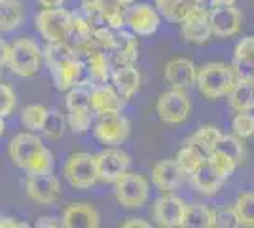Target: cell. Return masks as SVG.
<instances>
[{
	"label": "cell",
	"mask_w": 254,
	"mask_h": 228,
	"mask_svg": "<svg viewBox=\"0 0 254 228\" xmlns=\"http://www.w3.org/2000/svg\"><path fill=\"white\" fill-rule=\"evenodd\" d=\"M44 59L52 73L53 84L59 91H66L82 82L84 61L66 42H48L42 50Z\"/></svg>",
	"instance_id": "obj_1"
},
{
	"label": "cell",
	"mask_w": 254,
	"mask_h": 228,
	"mask_svg": "<svg viewBox=\"0 0 254 228\" xmlns=\"http://www.w3.org/2000/svg\"><path fill=\"white\" fill-rule=\"evenodd\" d=\"M10 160L27 175L52 173L53 156L50 149L31 131L15 135L8 147Z\"/></svg>",
	"instance_id": "obj_2"
},
{
	"label": "cell",
	"mask_w": 254,
	"mask_h": 228,
	"mask_svg": "<svg viewBox=\"0 0 254 228\" xmlns=\"http://www.w3.org/2000/svg\"><path fill=\"white\" fill-rule=\"evenodd\" d=\"M235 80H237V76H235L232 65L212 61V63H205L197 69L195 86L203 99L216 101V99H224L230 93Z\"/></svg>",
	"instance_id": "obj_3"
},
{
	"label": "cell",
	"mask_w": 254,
	"mask_h": 228,
	"mask_svg": "<svg viewBox=\"0 0 254 228\" xmlns=\"http://www.w3.org/2000/svg\"><path fill=\"white\" fill-rule=\"evenodd\" d=\"M93 84H76L70 89H66V122L68 128L72 130L76 135H84L91 128V118L95 116L91 110V103H89V91H91Z\"/></svg>",
	"instance_id": "obj_4"
},
{
	"label": "cell",
	"mask_w": 254,
	"mask_h": 228,
	"mask_svg": "<svg viewBox=\"0 0 254 228\" xmlns=\"http://www.w3.org/2000/svg\"><path fill=\"white\" fill-rule=\"evenodd\" d=\"M42 59V48L32 38H19L10 46L8 67L13 75L21 76V78H31L40 71Z\"/></svg>",
	"instance_id": "obj_5"
},
{
	"label": "cell",
	"mask_w": 254,
	"mask_h": 228,
	"mask_svg": "<svg viewBox=\"0 0 254 228\" xmlns=\"http://www.w3.org/2000/svg\"><path fill=\"white\" fill-rule=\"evenodd\" d=\"M114 196L122 207L138 209L144 206L150 198L148 179L137 171H126L114 183Z\"/></svg>",
	"instance_id": "obj_6"
},
{
	"label": "cell",
	"mask_w": 254,
	"mask_h": 228,
	"mask_svg": "<svg viewBox=\"0 0 254 228\" xmlns=\"http://www.w3.org/2000/svg\"><path fill=\"white\" fill-rule=\"evenodd\" d=\"M64 181L76 190H89L99 183L95 156L89 152H76L68 156L63 167Z\"/></svg>",
	"instance_id": "obj_7"
},
{
	"label": "cell",
	"mask_w": 254,
	"mask_h": 228,
	"mask_svg": "<svg viewBox=\"0 0 254 228\" xmlns=\"http://www.w3.org/2000/svg\"><path fill=\"white\" fill-rule=\"evenodd\" d=\"M191 112V101L186 89L171 87L163 91L156 101V114L167 126H180L184 124Z\"/></svg>",
	"instance_id": "obj_8"
},
{
	"label": "cell",
	"mask_w": 254,
	"mask_h": 228,
	"mask_svg": "<svg viewBox=\"0 0 254 228\" xmlns=\"http://www.w3.org/2000/svg\"><path fill=\"white\" fill-rule=\"evenodd\" d=\"M72 25V11L66 8H44L36 15V29L46 42H66Z\"/></svg>",
	"instance_id": "obj_9"
},
{
	"label": "cell",
	"mask_w": 254,
	"mask_h": 228,
	"mask_svg": "<svg viewBox=\"0 0 254 228\" xmlns=\"http://www.w3.org/2000/svg\"><path fill=\"white\" fill-rule=\"evenodd\" d=\"M131 135V122L122 112H110L97 116L93 124V137L105 147H120Z\"/></svg>",
	"instance_id": "obj_10"
},
{
	"label": "cell",
	"mask_w": 254,
	"mask_h": 228,
	"mask_svg": "<svg viewBox=\"0 0 254 228\" xmlns=\"http://www.w3.org/2000/svg\"><path fill=\"white\" fill-rule=\"evenodd\" d=\"M97 177L99 183L114 185L122 175L131 167V156L127 152L120 151L116 147H106L105 151L95 154Z\"/></svg>",
	"instance_id": "obj_11"
},
{
	"label": "cell",
	"mask_w": 254,
	"mask_h": 228,
	"mask_svg": "<svg viewBox=\"0 0 254 228\" xmlns=\"http://www.w3.org/2000/svg\"><path fill=\"white\" fill-rule=\"evenodd\" d=\"M179 25L184 42L193 44V46H203L212 38L209 10L203 8V6H193Z\"/></svg>",
	"instance_id": "obj_12"
},
{
	"label": "cell",
	"mask_w": 254,
	"mask_h": 228,
	"mask_svg": "<svg viewBox=\"0 0 254 228\" xmlns=\"http://www.w3.org/2000/svg\"><path fill=\"white\" fill-rule=\"evenodd\" d=\"M186 202L175 196L173 192L161 194L152 206V219L156 221V225L163 228H175L182 227L184 213H186Z\"/></svg>",
	"instance_id": "obj_13"
},
{
	"label": "cell",
	"mask_w": 254,
	"mask_h": 228,
	"mask_svg": "<svg viewBox=\"0 0 254 228\" xmlns=\"http://www.w3.org/2000/svg\"><path fill=\"white\" fill-rule=\"evenodd\" d=\"M25 190L29 200L40 206H53L61 198V183L52 173L27 175Z\"/></svg>",
	"instance_id": "obj_14"
},
{
	"label": "cell",
	"mask_w": 254,
	"mask_h": 228,
	"mask_svg": "<svg viewBox=\"0 0 254 228\" xmlns=\"http://www.w3.org/2000/svg\"><path fill=\"white\" fill-rule=\"evenodd\" d=\"M209 23H211L212 36L216 38H232L241 33L243 27V13L232 6H212L209 10Z\"/></svg>",
	"instance_id": "obj_15"
},
{
	"label": "cell",
	"mask_w": 254,
	"mask_h": 228,
	"mask_svg": "<svg viewBox=\"0 0 254 228\" xmlns=\"http://www.w3.org/2000/svg\"><path fill=\"white\" fill-rule=\"evenodd\" d=\"M126 25L137 36H152L158 33L159 25H161V13L156 6L133 4L131 8H127Z\"/></svg>",
	"instance_id": "obj_16"
},
{
	"label": "cell",
	"mask_w": 254,
	"mask_h": 228,
	"mask_svg": "<svg viewBox=\"0 0 254 228\" xmlns=\"http://www.w3.org/2000/svg\"><path fill=\"white\" fill-rule=\"evenodd\" d=\"M108 57H110L112 69L124 65H135V61L138 59L137 34H133L131 31L127 33L124 29L114 31V40H112V46L108 48Z\"/></svg>",
	"instance_id": "obj_17"
},
{
	"label": "cell",
	"mask_w": 254,
	"mask_h": 228,
	"mask_svg": "<svg viewBox=\"0 0 254 228\" xmlns=\"http://www.w3.org/2000/svg\"><path fill=\"white\" fill-rule=\"evenodd\" d=\"M163 78L171 87L177 89H188L195 86V78H197V67L188 57H175L165 63L163 69Z\"/></svg>",
	"instance_id": "obj_18"
},
{
	"label": "cell",
	"mask_w": 254,
	"mask_h": 228,
	"mask_svg": "<svg viewBox=\"0 0 254 228\" xmlns=\"http://www.w3.org/2000/svg\"><path fill=\"white\" fill-rule=\"evenodd\" d=\"M184 177H186V173L182 171V167L177 163L175 158H171V160H159L152 167V183L163 194L179 190L180 185L184 183Z\"/></svg>",
	"instance_id": "obj_19"
},
{
	"label": "cell",
	"mask_w": 254,
	"mask_h": 228,
	"mask_svg": "<svg viewBox=\"0 0 254 228\" xmlns=\"http://www.w3.org/2000/svg\"><path fill=\"white\" fill-rule=\"evenodd\" d=\"M101 225V215L87 202H74L63 209L61 227L64 228H97Z\"/></svg>",
	"instance_id": "obj_20"
},
{
	"label": "cell",
	"mask_w": 254,
	"mask_h": 228,
	"mask_svg": "<svg viewBox=\"0 0 254 228\" xmlns=\"http://www.w3.org/2000/svg\"><path fill=\"white\" fill-rule=\"evenodd\" d=\"M89 103L91 110L95 116L110 114V112H122L126 99L118 93L114 86H106V84H93L89 91Z\"/></svg>",
	"instance_id": "obj_21"
},
{
	"label": "cell",
	"mask_w": 254,
	"mask_h": 228,
	"mask_svg": "<svg viewBox=\"0 0 254 228\" xmlns=\"http://www.w3.org/2000/svg\"><path fill=\"white\" fill-rule=\"evenodd\" d=\"M112 86L122 97L131 99L135 97L140 91V84H142V76L138 73V69L135 65H124V67H114L112 69Z\"/></svg>",
	"instance_id": "obj_22"
},
{
	"label": "cell",
	"mask_w": 254,
	"mask_h": 228,
	"mask_svg": "<svg viewBox=\"0 0 254 228\" xmlns=\"http://www.w3.org/2000/svg\"><path fill=\"white\" fill-rule=\"evenodd\" d=\"M190 179H191L193 188L203 196L218 194V190H220L222 185L226 183V179L214 169V165H212L209 160H205L195 171H191Z\"/></svg>",
	"instance_id": "obj_23"
},
{
	"label": "cell",
	"mask_w": 254,
	"mask_h": 228,
	"mask_svg": "<svg viewBox=\"0 0 254 228\" xmlns=\"http://www.w3.org/2000/svg\"><path fill=\"white\" fill-rule=\"evenodd\" d=\"M226 101L233 112H251L254 109V78L237 76L230 93L226 95Z\"/></svg>",
	"instance_id": "obj_24"
},
{
	"label": "cell",
	"mask_w": 254,
	"mask_h": 228,
	"mask_svg": "<svg viewBox=\"0 0 254 228\" xmlns=\"http://www.w3.org/2000/svg\"><path fill=\"white\" fill-rule=\"evenodd\" d=\"M232 69L239 78H254V34H249L235 44Z\"/></svg>",
	"instance_id": "obj_25"
},
{
	"label": "cell",
	"mask_w": 254,
	"mask_h": 228,
	"mask_svg": "<svg viewBox=\"0 0 254 228\" xmlns=\"http://www.w3.org/2000/svg\"><path fill=\"white\" fill-rule=\"evenodd\" d=\"M82 61H84V71H87L89 78L95 84H106L110 80L112 63H110L108 52H105V50H91L89 54L82 55Z\"/></svg>",
	"instance_id": "obj_26"
},
{
	"label": "cell",
	"mask_w": 254,
	"mask_h": 228,
	"mask_svg": "<svg viewBox=\"0 0 254 228\" xmlns=\"http://www.w3.org/2000/svg\"><path fill=\"white\" fill-rule=\"evenodd\" d=\"M25 21V10L19 0H0V33L19 29Z\"/></svg>",
	"instance_id": "obj_27"
},
{
	"label": "cell",
	"mask_w": 254,
	"mask_h": 228,
	"mask_svg": "<svg viewBox=\"0 0 254 228\" xmlns=\"http://www.w3.org/2000/svg\"><path fill=\"white\" fill-rule=\"evenodd\" d=\"M182 227L186 228H212L216 227L214 221V209L207 204H191L186 206Z\"/></svg>",
	"instance_id": "obj_28"
},
{
	"label": "cell",
	"mask_w": 254,
	"mask_h": 228,
	"mask_svg": "<svg viewBox=\"0 0 254 228\" xmlns=\"http://www.w3.org/2000/svg\"><path fill=\"white\" fill-rule=\"evenodd\" d=\"M220 137H222V131L218 130L216 126H212V124H203V126H199V128L186 139V143H190V145H193V147H197L203 154L209 156V154L216 149V145H218V141H220Z\"/></svg>",
	"instance_id": "obj_29"
},
{
	"label": "cell",
	"mask_w": 254,
	"mask_h": 228,
	"mask_svg": "<svg viewBox=\"0 0 254 228\" xmlns=\"http://www.w3.org/2000/svg\"><path fill=\"white\" fill-rule=\"evenodd\" d=\"M101 8V21L110 29H124L126 27L127 8L120 0H97Z\"/></svg>",
	"instance_id": "obj_30"
},
{
	"label": "cell",
	"mask_w": 254,
	"mask_h": 228,
	"mask_svg": "<svg viewBox=\"0 0 254 228\" xmlns=\"http://www.w3.org/2000/svg\"><path fill=\"white\" fill-rule=\"evenodd\" d=\"M154 6L165 19L180 23L193 6H201V4H191L190 0H154Z\"/></svg>",
	"instance_id": "obj_31"
},
{
	"label": "cell",
	"mask_w": 254,
	"mask_h": 228,
	"mask_svg": "<svg viewBox=\"0 0 254 228\" xmlns=\"http://www.w3.org/2000/svg\"><path fill=\"white\" fill-rule=\"evenodd\" d=\"M175 160H177V163L182 167L184 173L190 175L191 171H195V169L207 160V154H203L197 147H193V145H190V143H184L179 151H177Z\"/></svg>",
	"instance_id": "obj_32"
},
{
	"label": "cell",
	"mask_w": 254,
	"mask_h": 228,
	"mask_svg": "<svg viewBox=\"0 0 254 228\" xmlns=\"http://www.w3.org/2000/svg\"><path fill=\"white\" fill-rule=\"evenodd\" d=\"M233 207L239 217V227L254 228V192H241L235 198Z\"/></svg>",
	"instance_id": "obj_33"
},
{
	"label": "cell",
	"mask_w": 254,
	"mask_h": 228,
	"mask_svg": "<svg viewBox=\"0 0 254 228\" xmlns=\"http://www.w3.org/2000/svg\"><path fill=\"white\" fill-rule=\"evenodd\" d=\"M216 151L228 154V156H230L237 165H239V163H243L245 156H247L243 139H239V137H237V135H233V133L232 135H224L222 133L220 141H218V145H216Z\"/></svg>",
	"instance_id": "obj_34"
},
{
	"label": "cell",
	"mask_w": 254,
	"mask_h": 228,
	"mask_svg": "<svg viewBox=\"0 0 254 228\" xmlns=\"http://www.w3.org/2000/svg\"><path fill=\"white\" fill-rule=\"evenodd\" d=\"M66 126H68V122L64 118V114H61L59 110L55 109H50L48 116H46V122L42 126V133L48 139H61L64 135Z\"/></svg>",
	"instance_id": "obj_35"
},
{
	"label": "cell",
	"mask_w": 254,
	"mask_h": 228,
	"mask_svg": "<svg viewBox=\"0 0 254 228\" xmlns=\"http://www.w3.org/2000/svg\"><path fill=\"white\" fill-rule=\"evenodd\" d=\"M48 110L44 105H27L21 110V124L31 131H42V126L48 116Z\"/></svg>",
	"instance_id": "obj_36"
},
{
	"label": "cell",
	"mask_w": 254,
	"mask_h": 228,
	"mask_svg": "<svg viewBox=\"0 0 254 228\" xmlns=\"http://www.w3.org/2000/svg\"><path fill=\"white\" fill-rule=\"evenodd\" d=\"M232 131L239 139H251L254 137V114L253 112H235L232 120Z\"/></svg>",
	"instance_id": "obj_37"
},
{
	"label": "cell",
	"mask_w": 254,
	"mask_h": 228,
	"mask_svg": "<svg viewBox=\"0 0 254 228\" xmlns=\"http://www.w3.org/2000/svg\"><path fill=\"white\" fill-rule=\"evenodd\" d=\"M207 160H209V162L214 165V169H216L218 173L222 175L226 181H228V179H230V177L233 175V171L237 169V163L233 162V160L230 158V156H228V154H224V152L216 151V149H214V151H212L211 154L207 156Z\"/></svg>",
	"instance_id": "obj_38"
},
{
	"label": "cell",
	"mask_w": 254,
	"mask_h": 228,
	"mask_svg": "<svg viewBox=\"0 0 254 228\" xmlns=\"http://www.w3.org/2000/svg\"><path fill=\"white\" fill-rule=\"evenodd\" d=\"M214 221H216V227H220V228L239 227V217H237L235 207L233 206H224V207L214 209Z\"/></svg>",
	"instance_id": "obj_39"
},
{
	"label": "cell",
	"mask_w": 254,
	"mask_h": 228,
	"mask_svg": "<svg viewBox=\"0 0 254 228\" xmlns=\"http://www.w3.org/2000/svg\"><path fill=\"white\" fill-rule=\"evenodd\" d=\"M17 105V97H15V91L6 84H0V116L6 118L10 116L11 112L15 110Z\"/></svg>",
	"instance_id": "obj_40"
},
{
	"label": "cell",
	"mask_w": 254,
	"mask_h": 228,
	"mask_svg": "<svg viewBox=\"0 0 254 228\" xmlns=\"http://www.w3.org/2000/svg\"><path fill=\"white\" fill-rule=\"evenodd\" d=\"M38 228H57L61 227V221L57 217H52V215H40L34 223Z\"/></svg>",
	"instance_id": "obj_41"
},
{
	"label": "cell",
	"mask_w": 254,
	"mask_h": 228,
	"mask_svg": "<svg viewBox=\"0 0 254 228\" xmlns=\"http://www.w3.org/2000/svg\"><path fill=\"white\" fill-rule=\"evenodd\" d=\"M25 227H27V225H25V223H21L19 219L0 215V228H25Z\"/></svg>",
	"instance_id": "obj_42"
},
{
	"label": "cell",
	"mask_w": 254,
	"mask_h": 228,
	"mask_svg": "<svg viewBox=\"0 0 254 228\" xmlns=\"http://www.w3.org/2000/svg\"><path fill=\"white\" fill-rule=\"evenodd\" d=\"M122 227H126V228H135V227L148 228L150 223H148V221H144V219H140V217H129V219H126V221L122 223Z\"/></svg>",
	"instance_id": "obj_43"
},
{
	"label": "cell",
	"mask_w": 254,
	"mask_h": 228,
	"mask_svg": "<svg viewBox=\"0 0 254 228\" xmlns=\"http://www.w3.org/2000/svg\"><path fill=\"white\" fill-rule=\"evenodd\" d=\"M8 59H10V44L0 38V67L8 65Z\"/></svg>",
	"instance_id": "obj_44"
},
{
	"label": "cell",
	"mask_w": 254,
	"mask_h": 228,
	"mask_svg": "<svg viewBox=\"0 0 254 228\" xmlns=\"http://www.w3.org/2000/svg\"><path fill=\"white\" fill-rule=\"evenodd\" d=\"M42 8H61L64 6V0H38Z\"/></svg>",
	"instance_id": "obj_45"
},
{
	"label": "cell",
	"mask_w": 254,
	"mask_h": 228,
	"mask_svg": "<svg viewBox=\"0 0 254 228\" xmlns=\"http://www.w3.org/2000/svg\"><path fill=\"white\" fill-rule=\"evenodd\" d=\"M237 0H207V4L209 6H232V4H235Z\"/></svg>",
	"instance_id": "obj_46"
},
{
	"label": "cell",
	"mask_w": 254,
	"mask_h": 228,
	"mask_svg": "<svg viewBox=\"0 0 254 228\" xmlns=\"http://www.w3.org/2000/svg\"><path fill=\"white\" fill-rule=\"evenodd\" d=\"M4 130H6V124H4V118L0 116V137L4 135Z\"/></svg>",
	"instance_id": "obj_47"
},
{
	"label": "cell",
	"mask_w": 254,
	"mask_h": 228,
	"mask_svg": "<svg viewBox=\"0 0 254 228\" xmlns=\"http://www.w3.org/2000/svg\"><path fill=\"white\" fill-rule=\"evenodd\" d=\"M120 2H122V4H124V6H131V4H135V2H137V0H120Z\"/></svg>",
	"instance_id": "obj_48"
},
{
	"label": "cell",
	"mask_w": 254,
	"mask_h": 228,
	"mask_svg": "<svg viewBox=\"0 0 254 228\" xmlns=\"http://www.w3.org/2000/svg\"><path fill=\"white\" fill-rule=\"evenodd\" d=\"M190 2L191 4H201V6L203 4H207V0H190Z\"/></svg>",
	"instance_id": "obj_49"
}]
</instances>
